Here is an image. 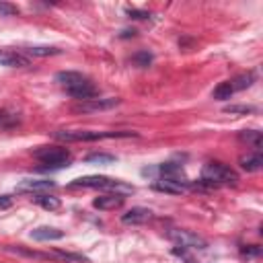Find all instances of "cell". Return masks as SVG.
<instances>
[{
    "mask_svg": "<svg viewBox=\"0 0 263 263\" xmlns=\"http://www.w3.org/2000/svg\"><path fill=\"white\" fill-rule=\"evenodd\" d=\"M238 140H242V142L253 144L255 148H259V146H261L263 136H261V132H257V129H242V132L238 134Z\"/></svg>",
    "mask_w": 263,
    "mask_h": 263,
    "instance_id": "e0dca14e",
    "label": "cell"
},
{
    "mask_svg": "<svg viewBox=\"0 0 263 263\" xmlns=\"http://www.w3.org/2000/svg\"><path fill=\"white\" fill-rule=\"evenodd\" d=\"M6 123H8V115L0 113V125H6Z\"/></svg>",
    "mask_w": 263,
    "mask_h": 263,
    "instance_id": "83f0119b",
    "label": "cell"
},
{
    "mask_svg": "<svg viewBox=\"0 0 263 263\" xmlns=\"http://www.w3.org/2000/svg\"><path fill=\"white\" fill-rule=\"evenodd\" d=\"M35 201H37L43 210H49V212H53V210H58V208L62 205V201H60L58 197H53V195H45V193L35 195Z\"/></svg>",
    "mask_w": 263,
    "mask_h": 263,
    "instance_id": "2e32d148",
    "label": "cell"
},
{
    "mask_svg": "<svg viewBox=\"0 0 263 263\" xmlns=\"http://www.w3.org/2000/svg\"><path fill=\"white\" fill-rule=\"evenodd\" d=\"M132 62L136 64V66H140V68H146V66H150V62H152V53L150 51H136L134 55H132Z\"/></svg>",
    "mask_w": 263,
    "mask_h": 263,
    "instance_id": "44dd1931",
    "label": "cell"
},
{
    "mask_svg": "<svg viewBox=\"0 0 263 263\" xmlns=\"http://www.w3.org/2000/svg\"><path fill=\"white\" fill-rule=\"evenodd\" d=\"M259 253H261V249H259L257 245H251V247L242 249V255H251V257H255V255H259Z\"/></svg>",
    "mask_w": 263,
    "mask_h": 263,
    "instance_id": "d4e9b609",
    "label": "cell"
},
{
    "mask_svg": "<svg viewBox=\"0 0 263 263\" xmlns=\"http://www.w3.org/2000/svg\"><path fill=\"white\" fill-rule=\"evenodd\" d=\"M55 183L49 181V179H25L16 185V191H27V193H33V191H49L53 189Z\"/></svg>",
    "mask_w": 263,
    "mask_h": 263,
    "instance_id": "52a82bcc",
    "label": "cell"
},
{
    "mask_svg": "<svg viewBox=\"0 0 263 263\" xmlns=\"http://www.w3.org/2000/svg\"><path fill=\"white\" fill-rule=\"evenodd\" d=\"M0 66H8V68H21V66H29V58L18 53V51H10V49H0Z\"/></svg>",
    "mask_w": 263,
    "mask_h": 263,
    "instance_id": "9c48e42d",
    "label": "cell"
},
{
    "mask_svg": "<svg viewBox=\"0 0 263 263\" xmlns=\"http://www.w3.org/2000/svg\"><path fill=\"white\" fill-rule=\"evenodd\" d=\"M257 111V107H253V105H228V107H224V113H230V115H234V113H255Z\"/></svg>",
    "mask_w": 263,
    "mask_h": 263,
    "instance_id": "7402d4cb",
    "label": "cell"
},
{
    "mask_svg": "<svg viewBox=\"0 0 263 263\" xmlns=\"http://www.w3.org/2000/svg\"><path fill=\"white\" fill-rule=\"evenodd\" d=\"M12 205V197L10 195H0V210H6Z\"/></svg>",
    "mask_w": 263,
    "mask_h": 263,
    "instance_id": "484cf974",
    "label": "cell"
},
{
    "mask_svg": "<svg viewBox=\"0 0 263 263\" xmlns=\"http://www.w3.org/2000/svg\"><path fill=\"white\" fill-rule=\"evenodd\" d=\"M168 236L175 240V242H179L181 247H189V249H205V240L201 238V236H197L195 232H191V230H171L168 232Z\"/></svg>",
    "mask_w": 263,
    "mask_h": 263,
    "instance_id": "8992f818",
    "label": "cell"
},
{
    "mask_svg": "<svg viewBox=\"0 0 263 263\" xmlns=\"http://www.w3.org/2000/svg\"><path fill=\"white\" fill-rule=\"evenodd\" d=\"M132 136H136V132H88V129L53 132V138L62 140V142H92V140H105V138H132Z\"/></svg>",
    "mask_w": 263,
    "mask_h": 263,
    "instance_id": "6da1fadb",
    "label": "cell"
},
{
    "mask_svg": "<svg viewBox=\"0 0 263 263\" xmlns=\"http://www.w3.org/2000/svg\"><path fill=\"white\" fill-rule=\"evenodd\" d=\"M18 14V6L10 2H0V16H14Z\"/></svg>",
    "mask_w": 263,
    "mask_h": 263,
    "instance_id": "603a6c76",
    "label": "cell"
},
{
    "mask_svg": "<svg viewBox=\"0 0 263 263\" xmlns=\"http://www.w3.org/2000/svg\"><path fill=\"white\" fill-rule=\"evenodd\" d=\"M152 218V212L148 208H132L121 216L123 224H146Z\"/></svg>",
    "mask_w": 263,
    "mask_h": 263,
    "instance_id": "30bf717a",
    "label": "cell"
},
{
    "mask_svg": "<svg viewBox=\"0 0 263 263\" xmlns=\"http://www.w3.org/2000/svg\"><path fill=\"white\" fill-rule=\"evenodd\" d=\"M33 156L47 166H64L70 162V152L62 146H41L33 152Z\"/></svg>",
    "mask_w": 263,
    "mask_h": 263,
    "instance_id": "277c9868",
    "label": "cell"
},
{
    "mask_svg": "<svg viewBox=\"0 0 263 263\" xmlns=\"http://www.w3.org/2000/svg\"><path fill=\"white\" fill-rule=\"evenodd\" d=\"M255 72H247V74H240V76H236V78H232L230 80V86H232V90L236 92V90H245V88H249L253 82H255Z\"/></svg>",
    "mask_w": 263,
    "mask_h": 263,
    "instance_id": "9a60e30c",
    "label": "cell"
},
{
    "mask_svg": "<svg viewBox=\"0 0 263 263\" xmlns=\"http://www.w3.org/2000/svg\"><path fill=\"white\" fill-rule=\"evenodd\" d=\"M127 14L132 18H150V14L146 10H136V8H127Z\"/></svg>",
    "mask_w": 263,
    "mask_h": 263,
    "instance_id": "cb8c5ba5",
    "label": "cell"
},
{
    "mask_svg": "<svg viewBox=\"0 0 263 263\" xmlns=\"http://www.w3.org/2000/svg\"><path fill=\"white\" fill-rule=\"evenodd\" d=\"M240 166L245 171H259L263 166V156L261 152H253V154H247V156H240Z\"/></svg>",
    "mask_w": 263,
    "mask_h": 263,
    "instance_id": "4fadbf2b",
    "label": "cell"
},
{
    "mask_svg": "<svg viewBox=\"0 0 263 263\" xmlns=\"http://www.w3.org/2000/svg\"><path fill=\"white\" fill-rule=\"evenodd\" d=\"M70 187H88V189H123V191H134L127 185H121L119 181L105 177V175H86V177H78L70 183Z\"/></svg>",
    "mask_w": 263,
    "mask_h": 263,
    "instance_id": "3957f363",
    "label": "cell"
},
{
    "mask_svg": "<svg viewBox=\"0 0 263 263\" xmlns=\"http://www.w3.org/2000/svg\"><path fill=\"white\" fill-rule=\"evenodd\" d=\"M84 160L90 162V164H109V162H115V156L105 154V152H97V154H88Z\"/></svg>",
    "mask_w": 263,
    "mask_h": 263,
    "instance_id": "ffe728a7",
    "label": "cell"
},
{
    "mask_svg": "<svg viewBox=\"0 0 263 263\" xmlns=\"http://www.w3.org/2000/svg\"><path fill=\"white\" fill-rule=\"evenodd\" d=\"M129 35L134 37V35H136V31H134V29H132V31H129V29H125V31L121 33V37H129Z\"/></svg>",
    "mask_w": 263,
    "mask_h": 263,
    "instance_id": "4316f807",
    "label": "cell"
},
{
    "mask_svg": "<svg viewBox=\"0 0 263 263\" xmlns=\"http://www.w3.org/2000/svg\"><path fill=\"white\" fill-rule=\"evenodd\" d=\"M25 51H27L29 55H33V58H47V55H58V53H62V49L49 47V45H31V47H27Z\"/></svg>",
    "mask_w": 263,
    "mask_h": 263,
    "instance_id": "5bb4252c",
    "label": "cell"
},
{
    "mask_svg": "<svg viewBox=\"0 0 263 263\" xmlns=\"http://www.w3.org/2000/svg\"><path fill=\"white\" fill-rule=\"evenodd\" d=\"M121 203H123V195H121V193L101 195V197H97V199L92 201V205L99 208V210H115V208H119Z\"/></svg>",
    "mask_w": 263,
    "mask_h": 263,
    "instance_id": "7c38bea8",
    "label": "cell"
},
{
    "mask_svg": "<svg viewBox=\"0 0 263 263\" xmlns=\"http://www.w3.org/2000/svg\"><path fill=\"white\" fill-rule=\"evenodd\" d=\"M64 236V232L60 228H53V226H39L35 230H31V238L35 240H41V242H49V240H60Z\"/></svg>",
    "mask_w": 263,
    "mask_h": 263,
    "instance_id": "8fae6325",
    "label": "cell"
},
{
    "mask_svg": "<svg viewBox=\"0 0 263 263\" xmlns=\"http://www.w3.org/2000/svg\"><path fill=\"white\" fill-rule=\"evenodd\" d=\"M236 181H238V175L222 162H208L201 171V183L208 187H214L220 183H236Z\"/></svg>",
    "mask_w": 263,
    "mask_h": 263,
    "instance_id": "7a4b0ae2",
    "label": "cell"
},
{
    "mask_svg": "<svg viewBox=\"0 0 263 263\" xmlns=\"http://www.w3.org/2000/svg\"><path fill=\"white\" fill-rule=\"evenodd\" d=\"M115 105H119V99H115V97H107V99L95 97V99H88V101H78L72 109H74L76 113H92V111L111 109V107H115Z\"/></svg>",
    "mask_w": 263,
    "mask_h": 263,
    "instance_id": "5b68a950",
    "label": "cell"
},
{
    "mask_svg": "<svg viewBox=\"0 0 263 263\" xmlns=\"http://www.w3.org/2000/svg\"><path fill=\"white\" fill-rule=\"evenodd\" d=\"M158 171H160L162 179H177V175L183 173L181 164H175V162H164V164L158 166Z\"/></svg>",
    "mask_w": 263,
    "mask_h": 263,
    "instance_id": "ac0fdd59",
    "label": "cell"
},
{
    "mask_svg": "<svg viewBox=\"0 0 263 263\" xmlns=\"http://www.w3.org/2000/svg\"><path fill=\"white\" fill-rule=\"evenodd\" d=\"M232 95H234V90H232V86H230V80H228V82H220V84L214 88V92H212V97L218 99V101H226V99H230Z\"/></svg>",
    "mask_w": 263,
    "mask_h": 263,
    "instance_id": "d6986e66",
    "label": "cell"
},
{
    "mask_svg": "<svg viewBox=\"0 0 263 263\" xmlns=\"http://www.w3.org/2000/svg\"><path fill=\"white\" fill-rule=\"evenodd\" d=\"M152 187L156 189V191H162V193H171V195H181L187 187H185V183L183 181H179V179H158V181H154L152 183Z\"/></svg>",
    "mask_w": 263,
    "mask_h": 263,
    "instance_id": "ba28073f",
    "label": "cell"
}]
</instances>
